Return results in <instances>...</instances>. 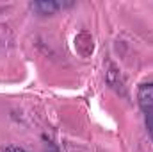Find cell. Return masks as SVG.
I'll return each instance as SVG.
<instances>
[{
    "instance_id": "obj_2",
    "label": "cell",
    "mask_w": 153,
    "mask_h": 152,
    "mask_svg": "<svg viewBox=\"0 0 153 152\" xmlns=\"http://www.w3.org/2000/svg\"><path fill=\"white\" fill-rule=\"evenodd\" d=\"M30 7L34 11H38L39 14H53L61 7V4H57V2H46L45 0V2H32Z\"/></svg>"
},
{
    "instance_id": "obj_3",
    "label": "cell",
    "mask_w": 153,
    "mask_h": 152,
    "mask_svg": "<svg viewBox=\"0 0 153 152\" xmlns=\"http://www.w3.org/2000/svg\"><path fill=\"white\" fill-rule=\"evenodd\" d=\"M5 152H25L23 149H20V147H7Z\"/></svg>"
},
{
    "instance_id": "obj_1",
    "label": "cell",
    "mask_w": 153,
    "mask_h": 152,
    "mask_svg": "<svg viewBox=\"0 0 153 152\" xmlns=\"http://www.w3.org/2000/svg\"><path fill=\"white\" fill-rule=\"evenodd\" d=\"M137 100L146 118V127L153 140V82H144L137 90Z\"/></svg>"
}]
</instances>
